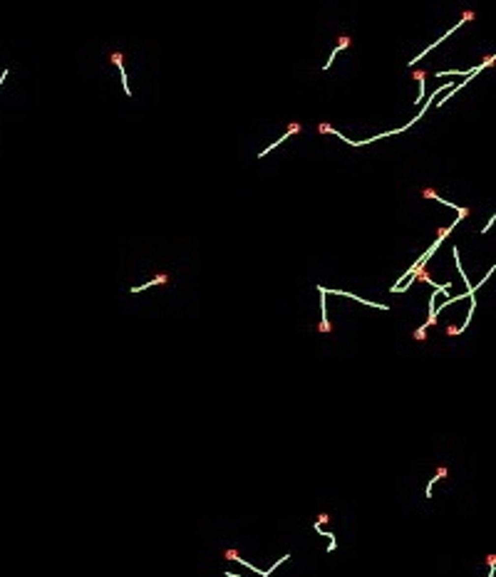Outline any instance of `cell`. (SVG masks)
<instances>
[{
	"instance_id": "cell-1",
	"label": "cell",
	"mask_w": 496,
	"mask_h": 577,
	"mask_svg": "<svg viewBox=\"0 0 496 577\" xmlns=\"http://www.w3.org/2000/svg\"><path fill=\"white\" fill-rule=\"evenodd\" d=\"M318 292H320V310H323V322H320V332H330L333 327H330V322H328V305H325V297H328V292H325V288H318Z\"/></svg>"
},
{
	"instance_id": "cell-2",
	"label": "cell",
	"mask_w": 496,
	"mask_h": 577,
	"mask_svg": "<svg viewBox=\"0 0 496 577\" xmlns=\"http://www.w3.org/2000/svg\"><path fill=\"white\" fill-rule=\"evenodd\" d=\"M109 59H112L114 65L119 67V75H122V82H124V92H127V94L132 97V92H129V82H127V75H124V62H122V52H112V55H109Z\"/></svg>"
},
{
	"instance_id": "cell-3",
	"label": "cell",
	"mask_w": 496,
	"mask_h": 577,
	"mask_svg": "<svg viewBox=\"0 0 496 577\" xmlns=\"http://www.w3.org/2000/svg\"><path fill=\"white\" fill-rule=\"evenodd\" d=\"M350 42H352V40H350L347 35H342V37H340V42H338V47H335V50H333V55L328 57V62H325V65H323V70H328V67L333 65V59H335V55H338V52H340L342 47H350Z\"/></svg>"
},
{
	"instance_id": "cell-4",
	"label": "cell",
	"mask_w": 496,
	"mask_h": 577,
	"mask_svg": "<svg viewBox=\"0 0 496 577\" xmlns=\"http://www.w3.org/2000/svg\"><path fill=\"white\" fill-rule=\"evenodd\" d=\"M161 283H169V275H166V273L159 275L156 280H149V283H144V285H139V288H132V292H142V290H147V288H152V285H161Z\"/></svg>"
},
{
	"instance_id": "cell-5",
	"label": "cell",
	"mask_w": 496,
	"mask_h": 577,
	"mask_svg": "<svg viewBox=\"0 0 496 577\" xmlns=\"http://www.w3.org/2000/svg\"><path fill=\"white\" fill-rule=\"evenodd\" d=\"M444 476H447V468H439V471H437V476H432V481L427 483V490H424V493H427V498H432V486L437 483L439 478H444Z\"/></svg>"
},
{
	"instance_id": "cell-6",
	"label": "cell",
	"mask_w": 496,
	"mask_h": 577,
	"mask_svg": "<svg viewBox=\"0 0 496 577\" xmlns=\"http://www.w3.org/2000/svg\"><path fill=\"white\" fill-rule=\"evenodd\" d=\"M414 77H417V82H419V97H417V102H422V99H424V77H427V72H414Z\"/></svg>"
},
{
	"instance_id": "cell-7",
	"label": "cell",
	"mask_w": 496,
	"mask_h": 577,
	"mask_svg": "<svg viewBox=\"0 0 496 577\" xmlns=\"http://www.w3.org/2000/svg\"><path fill=\"white\" fill-rule=\"evenodd\" d=\"M486 560H489V567H491V570H489V577H494V570H496V557H494V555H489Z\"/></svg>"
},
{
	"instance_id": "cell-8",
	"label": "cell",
	"mask_w": 496,
	"mask_h": 577,
	"mask_svg": "<svg viewBox=\"0 0 496 577\" xmlns=\"http://www.w3.org/2000/svg\"><path fill=\"white\" fill-rule=\"evenodd\" d=\"M226 577H241V575H233V572H226Z\"/></svg>"
}]
</instances>
